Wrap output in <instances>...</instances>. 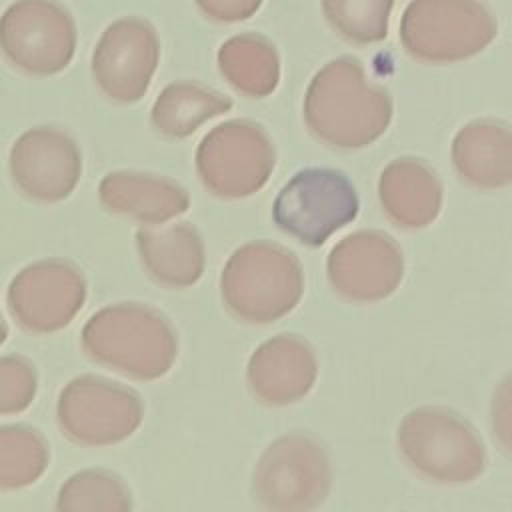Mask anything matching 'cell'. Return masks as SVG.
Segmentation results:
<instances>
[{"instance_id": "2e32d148", "label": "cell", "mask_w": 512, "mask_h": 512, "mask_svg": "<svg viewBox=\"0 0 512 512\" xmlns=\"http://www.w3.org/2000/svg\"><path fill=\"white\" fill-rule=\"evenodd\" d=\"M98 196L108 212L130 216L146 226L164 224L190 206L186 188L176 180L132 170L106 174L98 186Z\"/></svg>"}, {"instance_id": "4316f807", "label": "cell", "mask_w": 512, "mask_h": 512, "mask_svg": "<svg viewBox=\"0 0 512 512\" xmlns=\"http://www.w3.org/2000/svg\"><path fill=\"white\" fill-rule=\"evenodd\" d=\"M6 338H8V326H6V322H4V318L0 314V346L6 342Z\"/></svg>"}, {"instance_id": "6da1fadb", "label": "cell", "mask_w": 512, "mask_h": 512, "mask_svg": "<svg viewBox=\"0 0 512 512\" xmlns=\"http://www.w3.org/2000/svg\"><path fill=\"white\" fill-rule=\"evenodd\" d=\"M390 120L388 90L370 82L362 62L354 56L330 60L308 84L304 122L328 146H368L386 132Z\"/></svg>"}, {"instance_id": "ffe728a7", "label": "cell", "mask_w": 512, "mask_h": 512, "mask_svg": "<svg viewBox=\"0 0 512 512\" xmlns=\"http://www.w3.org/2000/svg\"><path fill=\"white\" fill-rule=\"evenodd\" d=\"M218 70L248 98L272 94L280 82V58L274 44L254 32L228 38L218 50Z\"/></svg>"}, {"instance_id": "ac0fdd59", "label": "cell", "mask_w": 512, "mask_h": 512, "mask_svg": "<svg viewBox=\"0 0 512 512\" xmlns=\"http://www.w3.org/2000/svg\"><path fill=\"white\" fill-rule=\"evenodd\" d=\"M136 246L148 276L166 288H186L204 272V244L188 222L150 224L136 232Z\"/></svg>"}, {"instance_id": "9c48e42d", "label": "cell", "mask_w": 512, "mask_h": 512, "mask_svg": "<svg viewBox=\"0 0 512 512\" xmlns=\"http://www.w3.org/2000/svg\"><path fill=\"white\" fill-rule=\"evenodd\" d=\"M332 470L320 442L306 434H286L260 456L252 488L254 498L270 510H312L330 490Z\"/></svg>"}, {"instance_id": "7c38bea8", "label": "cell", "mask_w": 512, "mask_h": 512, "mask_svg": "<svg viewBox=\"0 0 512 512\" xmlns=\"http://www.w3.org/2000/svg\"><path fill=\"white\" fill-rule=\"evenodd\" d=\"M158 60L156 28L144 18L124 16L100 34L92 52V76L108 100L132 104L146 94Z\"/></svg>"}, {"instance_id": "484cf974", "label": "cell", "mask_w": 512, "mask_h": 512, "mask_svg": "<svg viewBox=\"0 0 512 512\" xmlns=\"http://www.w3.org/2000/svg\"><path fill=\"white\" fill-rule=\"evenodd\" d=\"M200 12L214 22H240L258 12L264 0H194Z\"/></svg>"}, {"instance_id": "cb8c5ba5", "label": "cell", "mask_w": 512, "mask_h": 512, "mask_svg": "<svg viewBox=\"0 0 512 512\" xmlns=\"http://www.w3.org/2000/svg\"><path fill=\"white\" fill-rule=\"evenodd\" d=\"M58 510H130V490L108 470H82L72 474L60 488Z\"/></svg>"}, {"instance_id": "5bb4252c", "label": "cell", "mask_w": 512, "mask_h": 512, "mask_svg": "<svg viewBox=\"0 0 512 512\" xmlns=\"http://www.w3.org/2000/svg\"><path fill=\"white\" fill-rule=\"evenodd\" d=\"M326 268L328 280L340 296L354 302H376L398 288L404 258L388 234L360 230L332 248Z\"/></svg>"}, {"instance_id": "7a4b0ae2", "label": "cell", "mask_w": 512, "mask_h": 512, "mask_svg": "<svg viewBox=\"0 0 512 512\" xmlns=\"http://www.w3.org/2000/svg\"><path fill=\"white\" fill-rule=\"evenodd\" d=\"M82 348L98 364L134 380L164 376L176 356L178 338L158 310L122 302L90 316L82 328Z\"/></svg>"}, {"instance_id": "44dd1931", "label": "cell", "mask_w": 512, "mask_h": 512, "mask_svg": "<svg viewBox=\"0 0 512 512\" xmlns=\"http://www.w3.org/2000/svg\"><path fill=\"white\" fill-rule=\"evenodd\" d=\"M232 108V100L190 80L168 84L152 106V126L168 138L190 136L206 120Z\"/></svg>"}, {"instance_id": "4fadbf2b", "label": "cell", "mask_w": 512, "mask_h": 512, "mask_svg": "<svg viewBox=\"0 0 512 512\" xmlns=\"http://www.w3.org/2000/svg\"><path fill=\"white\" fill-rule=\"evenodd\" d=\"M8 172L22 196L52 204L74 192L82 156L66 132L54 126H34L12 144Z\"/></svg>"}, {"instance_id": "5b68a950", "label": "cell", "mask_w": 512, "mask_h": 512, "mask_svg": "<svg viewBox=\"0 0 512 512\" xmlns=\"http://www.w3.org/2000/svg\"><path fill=\"white\" fill-rule=\"evenodd\" d=\"M496 34L498 20L482 0H410L400 20L404 50L428 64L472 58Z\"/></svg>"}, {"instance_id": "8992f818", "label": "cell", "mask_w": 512, "mask_h": 512, "mask_svg": "<svg viewBox=\"0 0 512 512\" xmlns=\"http://www.w3.org/2000/svg\"><path fill=\"white\" fill-rule=\"evenodd\" d=\"M76 22L58 0H16L0 16V52L18 72L54 76L74 58Z\"/></svg>"}, {"instance_id": "d6986e66", "label": "cell", "mask_w": 512, "mask_h": 512, "mask_svg": "<svg viewBox=\"0 0 512 512\" xmlns=\"http://www.w3.org/2000/svg\"><path fill=\"white\" fill-rule=\"evenodd\" d=\"M452 162L460 178L476 188L508 186L512 180V134L508 124L492 118L466 124L454 136Z\"/></svg>"}, {"instance_id": "ba28073f", "label": "cell", "mask_w": 512, "mask_h": 512, "mask_svg": "<svg viewBox=\"0 0 512 512\" xmlns=\"http://www.w3.org/2000/svg\"><path fill=\"white\" fill-rule=\"evenodd\" d=\"M274 166V144L268 132L252 120H230L216 126L196 150V170L202 184L228 200L258 192Z\"/></svg>"}, {"instance_id": "3957f363", "label": "cell", "mask_w": 512, "mask_h": 512, "mask_svg": "<svg viewBox=\"0 0 512 512\" xmlns=\"http://www.w3.org/2000/svg\"><path fill=\"white\" fill-rule=\"evenodd\" d=\"M304 274L298 258L280 244L248 242L232 252L220 292L226 310L248 324H268L300 302Z\"/></svg>"}, {"instance_id": "e0dca14e", "label": "cell", "mask_w": 512, "mask_h": 512, "mask_svg": "<svg viewBox=\"0 0 512 512\" xmlns=\"http://www.w3.org/2000/svg\"><path fill=\"white\" fill-rule=\"evenodd\" d=\"M378 198L396 226L424 228L440 214L442 184L420 158H398L382 170Z\"/></svg>"}, {"instance_id": "277c9868", "label": "cell", "mask_w": 512, "mask_h": 512, "mask_svg": "<svg viewBox=\"0 0 512 512\" xmlns=\"http://www.w3.org/2000/svg\"><path fill=\"white\" fill-rule=\"evenodd\" d=\"M398 448L416 474L438 484H468L486 466V450L476 430L440 406L408 412L398 426Z\"/></svg>"}, {"instance_id": "7402d4cb", "label": "cell", "mask_w": 512, "mask_h": 512, "mask_svg": "<svg viewBox=\"0 0 512 512\" xmlns=\"http://www.w3.org/2000/svg\"><path fill=\"white\" fill-rule=\"evenodd\" d=\"M50 452L44 436L26 424L0 426V490L34 484L48 468Z\"/></svg>"}, {"instance_id": "d4e9b609", "label": "cell", "mask_w": 512, "mask_h": 512, "mask_svg": "<svg viewBox=\"0 0 512 512\" xmlns=\"http://www.w3.org/2000/svg\"><path fill=\"white\" fill-rule=\"evenodd\" d=\"M38 388L34 366L22 356H0V416L26 410Z\"/></svg>"}, {"instance_id": "9a60e30c", "label": "cell", "mask_w": 512, "mask_h": 512, "mask_svg": "<svg viewBox=\"0 0 512 512\" xmlns=\"http://www.w3.org/2000/svg\"><path fill=\"white\" fill-rule=\"evenodd\" d=\"M318 364L312 346L296 334H278L264 342L248 360V386L270 406H284L304 398L316 382Z\"/></svg>"}, {"instance_id": "30bf717a", "label": "cell", "mask_w": 512, "mask_h": 512, "mask_svg": "<svg viewBox=\"0 0 512 512\" xmlns=\"http://www.w3.org/2000/svg\"><path fill=\"white\" fill-rule=\"evenodd\" d=\"M144 416L140 396L106 378L70 380L56 404L62 434L80 446H110L134 434Z\"/></svg>"}, {"instance_id": "52a82bcc", "label": "cell", "mask_w": 512, "mask_h": 512, "mask_svg": "<svg viewBox=\"0 0 512 512\" xmlns=\"http://www.w3.org/2000/svg\"><path fill=\"white\" fill-rule=\"evenodd\" d=\"M358 214V196L348 176L334 168H304L278 192L276 226L306 246L324 244Z\"/></svg>"}, {"instance_id": "603a6c76", "label": "cell", "mask_w": 512, "mask_h": 512, "mask_svg": "<svg viewBox=\"0 0 512 512\" xmlns=\"http://www.w3.org/2000/svg\"><path fill=\"white\" fill-rule=\"evenodd\" d=\"M394 0H322L330 28L350 44H374L386 38Z\"/></svg>"}, {"instance_id": "8fae6325", "label": "cell", "mask_w": 512, "mask_h": 512, "mask_svg": "<svg viewBox=\"0 0 512 512\" xmlns=\"http://www.w3.org/2000/svg\"><path fill=\"white\" fill-rule=\"evenodd\" d=\"M86 280L82 272L60 258H46L22 268L10 282L6 302L14 322L32 334H52L66 328L82 310Z\"/></svg>"}]
</instances>
